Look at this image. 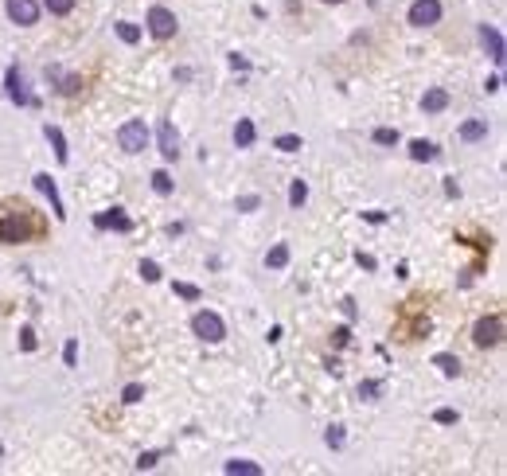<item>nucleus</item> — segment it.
<instances>
[{"mask_svg": "<svg viewBox=\"0 0 507 476\" xmlns=\"http://www.w3.org/2000/svg\"><path fill=\"white\" fill-rule=\"evenodd\" d=\"M191 332H195L203 344H219L227 340V324H223L219 312H211V308H199L195 317H191Z\"/></svg>", "mask_w": 507, "mask_h": 476, "instance_id": "nucleus-1", "label": "nucleus"}, {"mask_svg": "<svg viewBox=\"0 0 507 476\" xmlns=\"http://www.w3.org/2000/svg\"><path fill=\"white\" fill-rule=\"evenodd\" d=\"M145 24H149V35L152 40H172L176 35V12L172 8H164V4H152L149 8V16H145Z\"/></svg>", "mask_w": 507, "mask_h": 476, "instance_id": "nucleus-2", "label": "nucleus"}, {"mask_svg": "<svg viewBox=\"0 0 507 476\" xmlns=\"http://www.w3.org/2000/svg\"><path fill=\"white\" fill-rule=\"evenodd\" d=\"M499 340H504V317H499V312L480 317L476 324H472V344L476 347H496Z\"/></svg>", "mask_w": 507, "mask_h": 476, "instance_id": "nucleus-3", "label": "nucleus"}, {"mask_svg": "<svg viewBox=\"0 0 507 476\" xmlns=\"http://www.w3.org/2000/svg\"><path fill=\"white\" fill-rule=\"evenodd\" d=\"M118 145H121V152H145V145H149V125L140 118L125 121L118 129Z\"/></svg>", "mask_w": 507, "mask_h": 476, "instance_id": "nucleus-4", "label": "nucleus"}, {"mask_svg": "<svg viewBox=\"0 0 507 476\" xmlns=\"http://www.w3.org/2000/svg\"><path fill=\"white\" fill-rule=\"evenodd\" d=\"M28 235H31V227H28V219L24 215H0V242L4 246H16V242H28Z\"/></svg>", "mask_w": 507, "mask_h": 476, "instance_id": "nucleus-5", "label": "nucleus"}, {"mask_svg": "<svg viewBox=\"0 0 507 476\" xmlns=\"http://www.w3.org/2000/svg\"><path fill=\"white\" fill-rule=\"evenodd\" d=\"M406 20L414 24V28H433V24H441V0H414L406 12Z\"/></svg>", "mask_w": 507, "mask_h": 476, "instance_id": "nucleus-6", "label": "nucleus"}, {"mask_svg": "<svg viewBox=\"0 0 507 476\" xmlns=\"http://www.w3.org/2000/svg\"><path fill=\"white\" fill-rule=\"evenodd\" d=\"M4 12H8L12 24L31 28V24L40 20V0H4Z\"/></svg>", "mask_w": 507, "mask_h": 476, "instance_id": "nucleus-7", "label": "nucleus"}, {"mask_svg": "<svg viewBox=\"0 0 507 476\" xmlns=\"http://www.w3.org/2000/svg\"><path fill=\"white\" fill-rule=\"evenodd\" d=\"M4 86H8V98L16 102V106H35V98H31L28 82H24V74L16 67H8V74H4Z\"/></svg>", "mask_w": 507, "mask_h": 476, "instance_id": "nucleus-8", "label": "nucleus"}, {"mask_svg": "<svg viewBox=\"0 0 507 476\" xmlns=\"http://www.w3.org/2000/svg\"><path fill=\"white\" fill-rule=\"evenodd\" d=\"M156 145H160V157H164V160H176L179 157V137H176V125H172V121H160Z\"/></svg>", "mask_w": 507, "mask_h": 476, "instance_id": "nucleus-9", "label": "nucleus"}, {"mask_svg": "<svg viewBox=\"0 0 507 476\" xmlns=\"http://www.w3.org/2000/svg\"><path fill=\"white\" fill-rule=\"evenodd\" d=\"M480 43L492 55V63H504V35H499L496 24H480Z\"/></svg>", "mask_w": 507, "mask_h": 476, "instance_id": "nucleus-10", "label": "nucleus"}, {"mask_svg": "<svg viewBox=\"0 0 507 476\" xmlns=\"http://www.w3.org/2000/svg\"><path fill=\"white\" fill-rule=\"evenodd\" d=\"M35 188H40L43 196H51V211H55V219H67V211H63V199H59V188H55V180H51L47 172H40V176H35Z\"/></svg>", "mask_w": 507, "mask_h": 476, "instance_id": "nucleus-11", "label": "nucleus"}, {"mask_svg": "<svg viewBox=\"0 0 507 476\" xmlns=\"http://www.w3.org/2000/svg\"><path fill=\"white\" fill-rule=\"evenodd\" d=\"M47 79L59 82L55 90H59L63 98H74V94L82 90V79H79V74H63V70H55V67H47Z\"/></svg>", "mask_w": 507, "mask_h": 476, "instance_id": "nucleus-12", "label": "nucleus"}, {"mask_svg": "<svg viewBox=\"0 0 507 476\" xmlns=\"http://www.w3.org/2000/svg\"><path fill=\"white\" fill-rule=\"evenodd\" d=\"M94 227H98V230L113 227V230H121V235H125V230H133V219H129V215H121V207H113V211H106V215L94 219Z\"/></svg>", "mask_w": 507, "mask_h": 476, "instance_id": "nucleus-13", "label": "nucleus"}, {"mask_svg": "<svg viewBox=\"0 0 507 476\" xmlns=\"http://www.w3.org/2000/svg\"><path fill=\"white\" fill-rule=\"evenodd\" d=\"M421 109H426V113H441V109H449V90H441V86L426 90V94H421Z\"/></svg>", "mask_w": 507, "mask_h": 476, "instance_id": "nucleus-14", "label": "nucleus"}, {"mask_svg": "<svg viewBox=\"0 0 507 476\" xmlns=\"http://www.w3.org/2000/svg\"><path fill=\"white\" fill-rule=\"evenodd\" d=\"M457 137H460V141H468V145H472V141H484V137H488V118H472V121H465V125L457 129Z\"/></svg>", "mask_w": 507, "mask_h": 476, "instance_id": "nucleus-15", "label": "nucleus"}, {"mask_svg": "<svg viewBox=\"0 0 507 476\" xmlns=\"http://www.w3.org/2000/svg\"><path fill=\"white\" fill-rule=\"evenodd\" d=\"M254 137H258L254 121H250V118H239V125H234V145H239V149H250V145H254Z\"/></svg>", "mask_w": 507, "mask_h": 476, "instance_id": "nucleus-16", "label": "nucleus"}, {"mask_svg": "<svg viewBox=\"0 0 507 476\" xmlns=\"http://www.w3.org/2000/svg\"><path fill=\"white\" fill-rule=\"evenodd\" d=\"M410 160H418V164L437 160V145L433 141H410Z\"/></svg>", "mask_w": 507, "mask_h": 476, "instance_id": "nucleus-17", "label": "nucleus"}, {"mask_svg": "<svg viewBox=\"0 0 507 476\" xmlns=\"http://www.w3.org/2000/svg\"><path fill=\"white\" fill-rule=\"evenodd\" d=\"M47 141L55 145V157H59V164H67V160H70V152H67V137H63V129H59V125H47Z\"/></svg>", "mask_w": 507, "mask_h": 476, "instance_id": "nucleus-18", "label": "nucleus"}, {"mask_svg": "<svg viewBox=\"0 0 507 476\" xmlns=\"http://www.w3.org/2000/svg\"><path fill=\"white\" fill-rule=\"evenodd\" d=\"M433 367H441V375L457 379V375H460V359H457V356H449V351H441V356H433Z\"/></svg>", "mask_w": 507, "mask_h": 476, "instance_id": "nucleus-19", "label": "nucleus"}, {"mask_svg": "<svg viewBox=\"0 0 507 476\" xmlns=\"http://www.w3.org/2000/svg\"><path fill=\"white\" fill-rule=\"evenodd\" d=\"M113 31H118V40L129 43V47H133V43H140V28H137V24H129V20H118V24H113Z\"/></svg>", "mask_w": 507, "mask_h": 476, "instance_id": "nucleus-20", "label": "nucleus"}, {"mask_svg": "<svg viewBox=\"0 0 507 476\" xmlns=\"http://www.w3.org/2000/svg\"><path fill=\"white\" fill-rule=\"evenodd\" d=\"M223 473H230V476H258L261 465H254V461H227Z\"/></svg>", "mask_w": 507, "mask_h": 476, "instance_id": "nucleus-21", "label": "nucleus"}, {"mask_svg": "<svg viewBox=\"0 0 507 476\" xmlns=\"http://www.w3.org/2000/svg\"><path fill=\"white\" fill-rule=\"evenodd\" d=\"M266 266L269 269H285L289 266V246H285V242H277V246L266 254Z\"/></svg>", "mask_w": 507, "mask_h": 476, "instance_id": "nucleus-22", "label": "nucleus"}, {"mask_svg": "<svg viewBox=\"0 0 507 476\" xmlns=\"http://www.w3.org/2000/svg\"><path fill=\"white\" fill-rule=\"evenodd\" d=\"M172 188H176V184H172V176L164 168L152 172V191H156V196H172Z\"/></svg>", "mask_w": 507, "mask_h": 476, "instance_id": "nucleus-23", "label": "nucleus"}, {"mask_svg": "<svg viewBox=\"0 0 507 476\" xmlns=\"http://www.w3.org/2000/svg\"><path fill=\"white\" fill-rule=\"evenodd\" d=\"M273 149H281V152H300V137H297V133H281V137L273 141Z\"/></svg>", "mask_w": 507, "mask_h": 476, "instance_id": "nucleus-24", "label": "nucleus"}, {"mask_svg": "<svg viewBox=\"0 0 507 476\" xmlns=\"http://www.w3.org/2000/svg\"><path fill=\"white\" fill-rule=\"evenodd\" d=\"M305 199H309V184H305V180H293V188H289V203H293V207H300Z\"/></svg>", "mask_w": 507, "mask_h": 476, "instance_id": "nucleus-25", "label": "nucleus"}, {"mask_svg": "<svg viewBox=\"0 0 507 476\" xmlns=\"http://www.w3.org/2000/svg\"><path fill=\"white\" fill-rule=\"evenodd\" d=\"M43 8H47L51 16H70V12H74V0H43Z\"/></svg>", "mask_w": 507, "mask_h": 476, "instance_id": "nucleus-26", "label": "nucleus"}, {"mask_svg": "<svg viewBox=\"0 0 507 476\" xmlns=\"http://www.w3.org/2000/svg\"><path fill=\"white\" fill-rule=\"evenodd\" d=\"M140 398H145V387H140V383H129V387L121 390V402H125V406H133V402H140Z\"/></svg>", "mask_w": 507, "mask_h": 476, "instance_id": "nucleus-27", "label": "nucleus"}, {"mask_svg": "<svg viewBox=\"0 0 507 476\" xmlns=\"http://www.w3.org/2000/svg\"><path fill=\"white\" fill-rule=\"evenodd\" d=\"M172 293H176V297H184V301H199V289L188 285V281H176V285H172Z\"/></svg>", "mask_w": 507, "mask_h": 476, "instance_id": "nucleus-28", "label": "nucleus"}, {"mask_svg": "<svg viewBox=\"0 0 507 476\" xmlns=\"http://www.w3.org/2000/svg\"><path fill=\"white\" fill-rule=\"evenodd\" d=\"M324 441H328V449H344V426H328Z\"/></svg>", "mask_w": 507, "mask_h": 476, "instance_id": "nucleus-29", "label": "nucleus"}, {"mask_svg": "<svg viewBox=\"0 0 507 476\" xmlns=\"http://www.w3.org/2000/svg\"><path fill=\"white\" fill-rule=\"evenodd\" d=\"M378 390H383V387H378V383H371V379H367V383H359V398H363V402H375Z\"/></svg>", "mask_w": 507, "mask_h": 476, "instance_id": "nucleus-30", "label": "nucleus"}, {"mask_svg": "<svg viewBox=\"0 0 507 476\" xmlns=\"http://www.w3.org/2000/svg\"><path fill=\"white\" fill-rule=\"evenodd\" d=\"M375 145H398V129H375Z\"/></svg>", "mask_w": 507, "mask_h": 476, "instance_id": "nucleus-31", "label": "nucleus"}, {"mask_svg": "<svg viewBox=\"0 0 507 476\" xmlns=\"http://www.w3.org/2000/svg\"><path fill=\"white\" fill-rule=\"evenodd\" d=\"M63 363H67V367L79 363V344H74V340H67V347H63Z\"/></svg>", "mask_w": 507, "mask_h": 476, "instance_id": "nucleus-32", "label": "nucleus"}, {"mask_svg": "<svg viewBox=\"0 0 507 476\" xmlns=\"http://www.w3.org/2000/svg\"><path fill=\"white\" fill-rule=\"evenodd\" d=\"M20 351H35V332H31L28 324L20 328Z\"/></svg>", "mask_w": 507, "mask_h": 476, "instance_id": "nucleus-33", "label": "nucleus"}, {"mask_svg": "<svg viewBox=\"0 0 507 476\" xmlns=\"http://www.w3.org/2000/svg\"><path fill=\"white\" fill-rule=\"evenodd\" d=\"M433 422H437V426H453V422H457V410H449V406H441L437 414H433Z\"/></svg>", "mask_w": 507, "mask_h": 476, "instance_id": "nucleus-34", "label": "nucleus"}, {"mask_svg": "<svg viewBox=\"0 0 507 476\" xmlns=\"http://www.w3.org/2000/svg\"><path fill=\"white\" fill-rule=\"evenodd\" d=\"M140 278H145V281H160V266H156V262H140Z\"/></svg>", "mask_w": 507, "mask_h": 476, "instance_id": "nucleus-35", "label": "nucleus"}, {"mask_svg": "<svg viewBox=\"0 0 507 476\" xmlns=\"http://www.w3.org/2000/svg\"><path fill=\"white\" fill-rule=\"evenodd\" d=\"M332 344H336V347H348V344H351V328H348V324L336 328V332H332Z\"/></svg>", "mask_w": 507, "mask_h": 476, "instance_id": "nucleus-36", "label": "nucleus"}, {"mask_svg": "<svg viewBox=\"0 0 507 476\" xmlns=\"http://www.w3.org/2000/svg\"><path fill=\"white\" fill-rule=\"evenodd\" d=\"M261 207V196H242L239 199V211H258Z\"/></svg>", "mask_w": 507, "mask_h": 476, "instance_id": "nucleus-37", "label": "nucleus"}, {"mask_svg": "<svg viewBox=\"0 0 507 476\" xmlns=\"http://www.w3.org/2000/svg\"><path fill=\"white\" fill-rule=\"evenodd\" d=\"M156 461H160V453H140L137 457V468H152Z\"/></svg>", "mask_w": 507, "mask_h": 476, "instance_id": "nucleus-38", "label": "nucleus"}, {"mask_svg": "<svg viewBox=\"0 0 507 476\" xmlns=\"http://www.w3.org/2000/svg\"><path fill=\"white\" fill-rule=\"evenodd\" d=\"M339 308H344V317H348V320H355V301H351V297L339 301Z\"/></svg>", "mask_w": 507, "mask_h": 476, "instance_id": "nucleus-39", "label": "nucleus"}, {"mask_svg": "<svg viewBox=\"0 0 507 476\" xmlns=\"http://www.w3.org/2000/svg\"><path fill=\"white\" fill-rule=\"evenodd\" d=\"M355 262H359V266H363V269H375V266H378V262L371 258V254H363V250H359V254H355Z\"/></svg>", "mask_w": 507, "mask_h": 476, "instance_id": "nucleus-40", "label": "nucleus"}, {"mask_svg": "<svg viewBox=\"0 0 507 476\" xmlns=\"http://www.w3.org/2000/svg\"><path fill=\"white\" fill-rule=\"evenodd\" d=\"M499 86H504V79H499V74H492V79H488V86H484V90H488V94H496Z\"/></svg>", "mask_w": 507, "mask_h": 476, "instance_id": "nucleus-41", "label": "nucleus"}, {"mask_svg": "<svg viewBox=\"0 0 507 476\" xmlns=\"http://www.w3.org/2000/svg\"><path fill=\"white\" fill-rule=\"evenodd\" d=\"M230 67H234V70H246V67H250V63H246V59H242V55H230Z\"/></svg>", "mask_w": 507, "mask_h": 476, "instance_id": "nucleus-42", "label": "nucleus"}, {"mask_svg": "<svg viewBox=\"0 0 507 476\" xmlns=\"http://www.w3.org/2000/svg\"><path fill=\"white\" fill-rule=\"evenodd\" d=\"M176 82H191V67H179L176 70Z\"/></svg>", "mask_w": 507, "mask_h": 476, "instance_id": "nucleus-43", "label": "nucleus"}, {"mask_svg": "<svg viewBox=\"0 0 507 476\" xmlns=\"http://www.w3.org/2000/svg\"><path fill=\"white\" fill-rule=\"evenodd\" d=\"M324 4H344V0H324Z\"/></svg>", "mask_w": 507, "mask_h": 476, "instance_id": "nucleus-44", "label": "nucleus"}]
</instances>
